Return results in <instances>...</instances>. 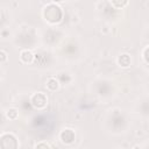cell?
Returning a JSON list of instances; mask_svg holds the SVG:
<instances>
[{
  "instance_id": "cell-1",
  "label": "cell",
  "mask_w": 149,
  "mask_h": 149,
  "mask_svg": "<svg viewBox=\"0 0 149 149\" xmlns=\"http://www.w3.org/2000/svg\"><path fill=\"white\" fill-rule=\"evenodd\" d=\"M43 16H44V19L48 22L56 23V22H59L61 21L62 16H63V12H62V8L59 6H57L56 3L51 2L47 7H44V9H43Z\"/></svg>"
},
{
  "instance_id": "cell-2",
  "label": "cell",
  "mask_w": 149,
  "mask_h": 149,
  "mask_svg": "<svg viewBox=\"0 0 149 149\" xmlns=\"http://www.w3.org/2000/svg\"><path fill=\"white\" fill-rule=\"evenodd\" d=\"M0 149H19V141L12 133H5L0 136Z\"/></svg>"
},
{
  "instance_id": "cell-3",
  "label": "cell",
  "mask_w": 149,
  "mask_h": 149,
  "mask_svg": "<svg viewBox=\"0 0 149 149\" xmlns=\"http://www.w3.org/2000/svg\"><path fill=\"white\" fill-rule=\"evenodd\" d=\"M30 104L37 108V109H42L47 106L48 104V97L42 93V92H37V93H34L31 97H30Z\"/></svg>"
},
{
  "instance_id": "cell-4",
  "label": "cell",
  "mask_w": 149,
  "mask_h": 149,
  "mask_svg": "<svg viewBox=\"0 0 149 149\" xmlns=\"http://www.w3.org/2000/svg\"><path fill=\"white\" fill-rule=\"evenodd\" d=\"M59 137H61V140H62V142H63V143L70 144V143H72V142L74 141L76 134H74V132H73L72 129L66 128V129H64V130H62V132H61Z\"/></svg>"
},
{
  "instance_id": "cell-5",
  "label": "cell",
  "mask_w": 149,
  "mask_h": 149,
  "mask_svg": "<svg viewBox=\"0 0 149 149\" xmlns=\"http://www.w3.org/2000/svg\"><path fill=\"white\" fill-rule=\"evenodd\" d=\"M20 59H21L22 63L29 64V63H31L34 61V55H33V52L30 50H22L20 52Z\"/></svg>"
},
{
  "instance_id": "cell-6",
  "label": "cell",
  "mask_w": 149,
  "mask_h": 149,
  "mask_svg": "<svg viewBox=\"0 0 149 149\" xmlns=\"http://www.w3.org/2000/svg\"><path fill=\"white\" fill-rule=\"evenodd\" d=\"M130 57H129V55L128 54H122V55H120L119 56V58H118V63H119V65L120 66H122V68H128L129 65H130Z\"/></svg>"
},
{
  "instance_id": "cell-7",
  "label": "cell",
  "mask_w": 149,
  "mask_h": 149,
  "mask_svg": "<svg viewBox=\"0 0 149 149\" xmlns=\"http://www.w3.org/2000/svg\"><path fill=\"white\" fill-rule=\"evenodd\" d=\"M45 86H47V88H48L49 91H52V92H54V91L58 90V87H59V81H58L56 78L51 77V78H49V79L47 80Z\"/></svg>"
},
{
  "instance_id": "cell-8",
  "label": "cell",
  "mask_w": 149,
  "mask_h": 149,
  "mask_svg": "<svg viewBox=\"0 0 149 149\" xmlns=\"http://www.w3.org/2000/svg\"><path fill=\"white\" fill-rule=\"evenodd\" d=\"M17 115H19V113H17V109H15V108H9L6 112V116L10 120H15L17 118Z\"/></svg>"
},
{
  "instance_id": "cell-9",
  "label": "cell",
  "mask_w": 149,
  "mask_h": 149,
  "mask_svg": "<svg viewBox=\"0 0 149 149\" xmlns=\"http://www.w3.org/2000/svg\"><path fill=\"white\" fill-rule=\"evenodd\" d=\"M35 149H50V147L47 142H38L35 146Z\"/></svg>"
},
{
  "instance_id": "cell-10",
  "label": "cell",
  "mask_w": 149,
  "mask_h": 149,
  "mask_svg": "<svg viewBox=\"0 0 149 149\" xmlns=\"http://www.w3.org/2000/svg\"><path fill=\"white\" fill-rule=\"evenodd\" d=\"M7 59H8V55H7V52L3 51V50H0V63L6 62Z\"/></svg>"
},
{
  "instance_id": "cell-11",
  "label": "cell",
  "mask_w": 149,
  "mask_h": 149,
  "mask_svg": "<svg viewBox=\"0 0 149 149\" xmlns=\"http://www.w3.org/2000/svg\"><path fill=\"white\" fill-rule=\"evenodd\" d=\"M113 6L115 7H123V6H127L128 5V1H123V2H118V1H113L112 2Z\"/></svg>"
},
{
  "instance_id": "cell-12",
  "label": "cell",
  "mask_w": 149,
  "mask_h": 149,
  "mask_svg": "<svg viewBox=\"0 0 149 149\" xmlns=\"http://www.w3.org/2000/svg\"><path fill=\"white\" fill-rule=\"evenodd\" d=\"M147 51H148V47H146L144 50H143V58H144V62L146 63L148 62V59H147Z\"/></svg>"
},
{
  "instance_id": "cell-13",
  "label": "cell",
  "mask_w": 149,
  "mask_h": 149,
  "mask_svg": "<svg viewBox=\"0 0 149 149\" xmlns=\"http://www.w3.org/2000/svg\"><path fill=\"white\" fill-rule=\"evenodd\" d=\"M0 17H1V16H0Z\"/></svg>"
}]
</instances>
